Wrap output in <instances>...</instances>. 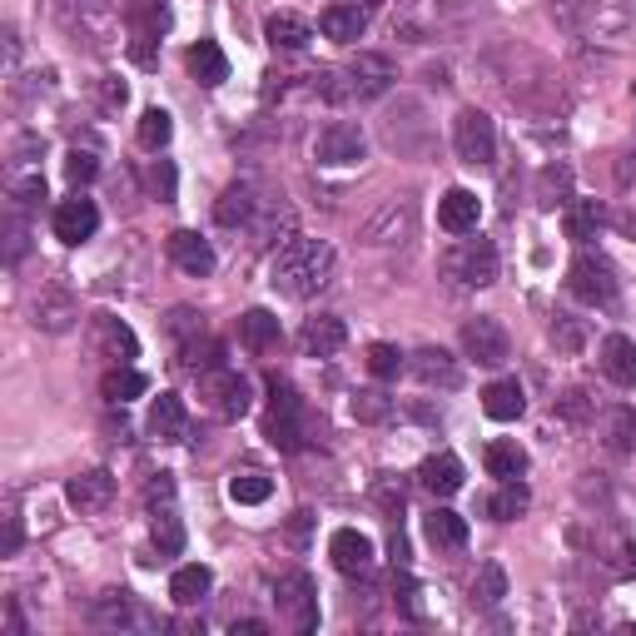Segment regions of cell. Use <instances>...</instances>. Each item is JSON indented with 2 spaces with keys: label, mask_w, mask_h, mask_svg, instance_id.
<instances>
[{
  "label": "cell",
  "mask_w": 636,
  "mask_h": 636,
  "mask_svg": "<svg viewBox=\"0 0 636 636\" xmlns=\"http://www.w3.org/2000/svg\"><path fill=\"white\" fill-rule=\"evenodd\" d=\"M333 249L323 239H289L283 254L274 259V289L289 298H314L333 279Z\"/></svg>",
  "instance_id": "obj_1"
},
{
  "label": "cell",
  "mask_w": 636,
  "mask_h": 636,
  "mask_svg": "<svg viewBox=\"0 0 636 636\" xmlns=\"http://www.w3.org/2000/svg\"><path fill=\"white\" fill-rule=\"evenodd\" d=\"M21 552V512H5V543H0V557H15Z\"/></svg>",
  "instance_id": "obj_58"
},
{
  "label": "cell",
  "mask_w": 636,
  "mask_h": 636,
  "mask_svg": "<svg viewBox=\"0 0 636 636\" xmlns=\"http://www.w3.org/2000/svg\"><path fill=\"white\" fill-rule=\"evenodd\" d=\"M552 339H557V348H562V354H577L582 343H587V329H582V318H572V314H557V323H552Z\"/></svg>",
  "instance_id": "obj_50"
},
{
  "label": "cell",
  "mask_w": 636,
  "mask_h": 636,
  "mask_svg": "<svg viewBox=\"0 0 636 636\" xmlns=\"http://www.w3.org/2000/svg\"><path fill=\"white\" fill-rule=\"evenodd\" d=\"M264 36H269L274 50H304L308 40H314V30H308V21H298V15H269V25H264Z\"/></svg>",
  "instance_id": "obj_32"
},
{
  "label": "cell",
  "mask_w": 636,
  "mask_h": 636,
  "mask_svg": "<svg viewBox=\"0 0 636 636\" xmlns=\"http://www.w3.org/2000/svg\"><path fill=\"white\" fill-rule=\"evenodd\" d=\"M567 194H572V169H567V165H547L543 175H537V204H543V209H557Z\"/></svg>",
  "instance_id": "obj_40"
},
{
  "label": "cell",
  "mask_w": 636,
  "mask_h": 636,
  "mask_svg": "<svg viewBox=\"0 0 636 636\" xmlns=\"http://www.w3.org/2000/svg\"><path fill=\"white\" fill-rule=\"evenodd\" d=\"M412 234V204H389V209L378 214L373 225H364V244H398V239Z\"/></svg>",
  "instance_id": "obj_29"
},
{
  "label": "cell",
  "mask_w": 636,
  "mask_h": 636,
  "mask_svg": "<svg viewBox=\"0 0 636 636\" xmlns=\"http://www.w3.org/2000/svg\"><path fill=\"white\" fill-rule=\"evenodd\" d=\"M144 389H150V378L135 373L130 364H115L105 378H100V393H105V403H130V398H140Z\"/></svg>",
  "instance_id": "obj_31"
},
{
  "label": "cell",
  "mask_w": 636,
  "mask_h": 636,
  "mask_svg": "<svg viewBox=\"0 0 636 636\" xmlns=\"http://www.w3.org/2000/svg\"><path fill=\"white\" fill-rule=\"evenodd\" d=\"M597 557H601V567L612 572L616 582H626V577H636V547L626 543L622 532H612L607 543H597Z\"/></svg>",
  "instance_id": "obj_35"
},
{
  "label": "cell",
  "mask_w": 636,
  "mask_h": 636,
  "mask_svg": "<svg viewBox=\"0 0 636 636\" xmlns=\"http://www.w3.org/2000/svg\"><path fill=\"white\" fill-rule=\"evenodd\" d=\"M289 537H294V543H304V537H308V512H294V522H289Z\"/></svg>",
  "instance_id": "obj_61"
},
{
  "label": "cell",
  "mask_w": 636,
  "mask_h": 636,
  "mask_svg": "<svg viewBox=\"0 0 636 636\" xmlns=\"http://www.w3.org/2000/svg\"><path fill=\"white\" fill-rule=\"evenodd\" d=\"M150 433L160 437V443H179V437L189 433V412H185V403H179L175 393H160V398H154V408H150Z\"/></svg>",
  "instance_id": "obj_25"
},
{
  "label": "cell",
  "mask_w": 636,
  "mask_h": 636,
  "mask_svg": "<svg viewBox=\"0 0 636 636\" xmlns=\"http://www.w3.org/2000/svg\"><path fill=\"white\" fill-rule=\"evenodd\" d=\"M378 507H383V512H389V518H398V512H403V483L398 487H393V478H383V483H378Z\"/></svg>",
  "instance_id": "obj_56"
},
{
  "label": "cell",
  "mask_w": 636,
  "mask_h": 636,
  "mask_svg": "<svg viewBox=\"0 0 636 636\" xmlns=\"http://www.w3.org/2000/svg\"><path fill=\"white\" fill-rule=\"evenodd\" d=\"M462 354L478 358L483 368H497V364H507L512 343H507V329L497 323V318L478 314V318H468V323H462Z\"/></svg>",
  "instance_id": "obj_7"
},
{
  "label": "cell",
  "mask_w": 636,
  "mask_h": 636,
  "mask_svg": "<svg viewBox=\"0 0 636 636\" xmlns=\"http://www.w3.org/2000/svg\"><path fill=\"white\" fill-rule=\"evenodd\" d=\"M368 150L364 130H358L354 119H333V125H323L314 140V160L318 165H358Z\"/></svg>",
  "instance_id": "obj_6"
},
{
  "label": "cell",
  "mask_w": 636,
  "mask_h": 636,
  "mask_svg": "<svg viewBox=\"0 0 636 636\" xmlns=\"http://www.w3.org/2000/svg\"><path fill=\"white\" fill-rule=\"evenodd\" d=\"M154 547H160L165 557H175L179 547H185V527H179V518L169 512V507L165 512H154Z\"/></svg>",
  "instance_id": "obj_46"
},
{
  "label": "cell",
  "mask_w": 636,
  "mask_h": 636,
  "mask_svg": "<svg viewBox=\"0 0 636 636\" xmlns=\"http://www.w3.org/2000/svg\"><path fill=\"white\" fill-rule=\"evenodd\" d=\"M507 597V572L497 562H483L472 577V607H497Z\"/></svg>",
  "instance_id": "obj_38"
},
{
  "label": "cell",
  "mask_w": 636,
  "mask_h": 636,
  "mask_svg": "<svg viewBox=\"0 0 636 636\" xmlns=\"http://www.w3.org/2000/svg\"><path fill=\"white\" fill-rule=\"evenodd\" d=\"M601 373L612 378V383H622V389L636 383V343L626 333H612V339L601 343Z\"/></svg>",
  "instance_id": "obj_26"
},
{
  "label": "cell",
  "mask_w": 636,
  "mask_h": 636,
  "mask_svg": "<svg viewBox=\"0 0 636 636\" xmlns=\"http://www.w3.org/2000/svg\"><path fill=\"white\" fill-rule=\"evenodd\" d=\"M389 85H393V60L389 55L364 50V55L348 65V90H354V100H378V94H389Z\"/></svg>",
  "instance_id": "obj_13"
},
{
  "label": "cell",
  "mask_w": 636,
  "mask_h": 636,
  "mask_svg": "<svg viewBox=\"0 0 636 636\" xmlns=\"http://www.w3.org/2000/svg\"><path fill=\"white\" fill-rule=\"evenodd\" d=\"M94 354H105L110 364H130V358H140V339H135L130 323L100 314L94 318Z\"/></svg>",
  "instance_id": "obj_15"
},
{
  "label": "cell",
  "mask_w": 636,
  "mask_h": 636,
  "mask_svg": "<svg viewBox=\"0 0 636 636\" xmlns=\"http://www.w3.org/2000/svg\"><path fill=\"white\" fill-rule=\"evenodd\" d=\"M318 30L329 40H339V46H354L368 30V5H358V0H333L329 11L318 15Z\"/></svg>",
  "instance_id": "obj_14"
},
{
  "label": "cell",
  "mask_w": 636,
  "mask_h": 636,
  "mask_svg": "<svg viewBox=\"0 0 636 636\" xmlns=\"http://www.w3.org/2000/svg\"><path fill=\"white\" fill-rule=\"evenodd\" d=\"M214 219H219L225 229L249 225V219H254V189H249V185H229L225 194H219V204H214Z\"/></svg>",
  "instance_id": "obj_33"
},
{
  "label": "cell",
  "mask_w": 636,
  "mask_h": 636,
  "mask_svg": "<svg viewBox=\"0 0 636 636\" xmlns=\"http://www.w3.org/2000/svg\"><path fill=\"white\" fill-rule=\"evenodd\" d=\"M185 65H189V75H194L200 85H225V80H229V60H225V50L214 46V40H200V46H189Z\"/></svg>",
  "instance_id": "obj_28"
},
{
  "label": "cell",
  "mask_w": 636,
  "mask_h": 636,
  "mask_svg": "<svg viewBox=\"0 0 636 636\" xmlns=\"http://www.w3.org/2000/svg\"><path fill=\"white\" fill-rule=\"evenodd\" d=\"M169 135H175L169 110H144V115H140V144H144V150H165Z\"/></svg>",
  "instance_id": "obj_42"
},
{
  "label": "cell",
  "mask_w": 636,
  "mask_h": 636,
  "mask_svg": "<svg viewBox=\"0 0 636 636\" xmlns=\"http://www.w3.org/2000/svg\"><path fill=\"white\" fill-rule=\"evenodd\" d=\"M150 189L160 194V200H175V169L160 160V165H150Z\"/></svg>",
  "instance_id": "obj_57"
},
{
  "label": "cell",
  "mask_w": 636,
  "mask_h": 636,
  "mask_svg": "<svg viewBox=\"0 0 636 636\" xmlns=\"http://www.w3.org/2000/svg\"><path fill=\"white\" fill-rule=\"evenodd\" d=\"M329 557L343 577H364L368 567H373V537H364L358 527H339L329 537Z\"/></svg>",
  "instance_id": "obj_11"
},
{
  "label": "cell",
  "mask_w": 636,
  "mask_h": 636,
  "mask_svg": "<svg viewBox=\"0 0 636 636\" xmlns=\"http://www.w3.org/2000/svg\"><path fill=\"white\" fill-rule=\"evenodd\" d=\"M389 412H393V398H389V393L368 389V393H358V398H354V418H358V423H383Z\"/></svg>",
  "instance_id": "obj_47"
},
{
  "label": "cell",
  "mask_w": 636,
  "mask_h": 636,
  "mask_svg": "<svg viewBox=\"0 0 636 636\" xmlns=\"http://www.w3.org/2000/svg\"><path fill=\"white\" fill-rule=\"evenodd\" d=\"M522 408H527V398H522L518 378H497V383H487V389H483V412H487V418H497V423L522 418Z\"/></svg>",
  "instance_id": "obj_24"
},
{
  "label": "cell",
  "mask_w": 636,
  "mask_h": 636,
  "mask_svg": "<svg viewBox=\"0 0 636 636\" xmlns=\"http://www.w3.org/2000/svg\"><path fill=\"white\" fill-rule=\"evenodd\" d=\"M453 150H458V160L472 169L493 165L497 160V125L483 110H462V115L453 119Z\"/></svg>",
  "instance_id": "obj_2"
},
{
  "label": "cell",
  "mask_w": 636,
  "mask_h": 636,
  "mask_svg": "<svg viewBox=\"0 0 636 636\" xmlns=\"http://www.w3.org/2000/svg\"><path fill=\"white\" fill-rule=\"evenodd\" d=\"M567 289L582 298V304H612L616 298V269L601 254H577L572 269H567Z\"/></svg>",
  "instance_id": "obj_3"
},
{
  "label": "cell",
  "mask_w": 636,
  "mask_h": 636,
  "mask_svg": "<svg viewBox=\"0 0 636 636\" xmlns=\"http://www.w3.org/2000/svg\"><path fill=\"white\" fill-rule=\"evenodd\" d=\"M274 601H279L283 622L294 626V632H314L318 626V592H314V577H308V572H289V577H279Z\"/></svg>",
  "instance_id": "obj_4"
},
{
  "label": "cell",
  "mask_w": 636,
  "mask_h": 636,
  "mask_svg": "<svg viewBox=\"0 0 636 636\" xmlns=\"http://www.w3.org/2000/svg\"><path fill=\"white\" fill-rule=\"evenodd\" d=\"M5 632L25 636V616H21V607H15V601H5Z\"/></svg>",
  "instance_id": "obj_60"
},
{
  "label": "cell",
  "mask_w": 636,
  "mask_h": 636,
  "mask_svg": "<svg viewBox=\"0 0 636 636\" xmlns=\"http://www.w3.org/2000/svg\"><path fill=\"white\" fill-rule=\"evenodd\" d=\"M557 412H562L567 423H587V418H592V398L582 389H572V393H562V398H557Z\"/></svg>",
  "instance_id": "obj_54"
},
{
  "label": "cell",
  "mask_w": 636,
  "mask_h": 636,
  "mask_svg": "<svg viewBox=\"0 0 636 636\" xmlns=\"http://www.w3.org/2000/svg\"><path fill=\"white\" fill-rule=\"evenodd\" d=\"M80 318V304H75V294L65 289V283H46L36 294V329L46 333H65Z\"/></svg>",
  "instance_id": "obj_12"
},
{
  "label": "cell",
  "mask_w": 636,
  "mask_h": 636,
  "mask_svg": "<svg viewBox=\"0 0 636 636\" xmlns=\"http://www.w3.org/2000/svg\"><path fill=\"white\" fill-rule=\"evenodd\" d=\"M279 318L269 314V308H249L244 318H239V343H244L249 354H269V348H279Z\"/></svg>",
  "instance_id": "obj_23"
},
{
  "label": "cell",
  "mask_w": 636,
  "mask_h": 636,
  "mask_svg": "<svg viewBox=\"0 0 636 636\" xmlns=\"http://www.w3.org/2000/svg\"><path fill=\"white\" fill-rule=\"evenodd\" d=\"M90 622L100 632H130V626H154V616L144 607H135L130 592H105V597L90 607Z\"/></svg>",
  "instance_id": "obj_9"
},
{
  "label": "cell",
  "mask_w": 636,
  "mask_h": 636,
  "mask_svg": "<svg viewBox=\"0 0 636 636\" xmlns=\"http://www.w3.org/2000/svg\"><path fill=\"white\" fill-rule=\"evenodd\" d=\"M418 483L433 497H453L462 487V462L453 458V453H433V458H423V468H418Z\"/></svg>",
  "instance_id": "obj_22"
},
{
  "label": "cell",
  "mask_w": 636,
  "mask_h": 636,
  "mask_svg": "<svg viewBox=\"0 0 636 636\" xmlns=\"http://www.w3.org/2000/svg\"><path fill=\"white\" fill-rule=\"evenodd\" d=\"M269 412H279V418H298L304 412V398H298V389L289 378H269Z\"/></svg>",
  "instance_id": "obj_44"
},
{
  "label": "cell",
  "mask_w": 636,
  "mask_h": 636,
  "mask_svg": "<svg viewBox=\"0 0 636 636\" xmlns=\"http://www.w3.org/2000/svg\"><path fill=\"white\" fill-rule=\"evenodd\" d=\"M204 333V314H194V308H175L169 314V339L185 348V343H194Z\"/></svg>",
  "instance_id": "obj_48"
},
{
  "label": "cell",
  "mask_w": 636,
  "mask_h": 636,
  "mask_svg": "<svg viewBox=\"0 0 636 636\" xmlns=\"http://www.w3.org/2000/svg\"><path fill=\"white\" fill-rule=\"evenodd\" d=\"M343 343H348V329H343V318H333V314H318L298 329V348H304L308 358H333Z\"/></svg>",
  "instance_id": "obj_16"
},
{
  "label": "cell",
  "mask_w": 636,
  "mask_h": 636,
  "mask_svg": "<svg viewBox=\"0 0 636 636\" xmlns=\"http://www.w3.org/2000/svg\"><path fill=\"white\" fill-rule=\"evenodd\" d=\"M25 249H30V229H25L21 214H11V225H5V264H21Z\"/></svg>",
  "instance_id": "obj_53"
},
{
  "label": "cell",
  "mask_w": 636,
  "mask_h": 636,
  "mask_svg": "<svg viewBox=\"0 0 636 636\" xmlns=\"http://www.w3.org/2000/svg\"><path fill=\"white\" fill-rule=\"evenodd\" d=\"M264 433H269V443H274V448H283V453L304 448V428H298V418H279V412H269Z\"/></svg>",
  "instance_id": "obj_43"
},
{
  "label": "cell",
  "mask_w": 636,
  "mask_h": 636,
  "mask_svg": "<svg viewBox=\"0 0 636 636\" xmlns=\"http://www.w3.org/2000/svg\"><path fill=\"white\" fill-rule=\"evenodd\" d=\"M200 398L209 403L225 423H234V418H244L249 412V383L219 364V368H209V373H200Z\"/></svg>",
  "instance_id": "obj_5"
},
{
  "label": "cell",
  "mask_w": 636,
  "mask_h": 636,
  "mask_svg": "<svg viewBox=\"0 0 636 636\" xmlns=\"http://www.w3.org/2000/svg\"><path fill=\"white\" fill-rule=\"evenodd\" d=\"M607 448L632 453L636 448V408H612L607 412Z\"/></svg>",
  "instance_id": "obj_41"
},
{
  "label": "cell",
  "mask_w": 636,
  "mask_h": 636,
  "mask_svg": "<svg viewBox=\"0 0 636 636\" xmlns=\"http://www.w3.org/2000/svg\"><path fill=\"white\" fill-rule=\"evenodd\" d=\"M219 364H225V348H219V343H209L204 333L194 343H185V368H194V373H209V368H219Z\"/></svg>",
  "instance_id": "obj_45"
},
{
  "label": "cell",
  "mask_w": 636,
  "mask_h": 636,
  "mask_svg": "<svg viewBox=\"0 0 636 636\" xmlns=\"http://www.w3.org/2000/svg\"><path fill=\"white\" fill-rule=\"evenodd\" d=\"M71 25L90 40V46H110V40H115V21H110L94 0H80V21H71Z\"/></svg>",
  "instance_id": "obj_39"
},
{
  "label": "cell",
  "mask_w": 636,
  "mask_h": 636,
  "mask_svg": "<svg viewBox=\"0 0 636 636\" xmlns=\"http://www.w3.org/2000/svg\"><path fill=\"white\" fill-rule=\"evenodd\" d=\"M527 503H532V493L518 483V478H512V483H503L493 493V503H487V518H493V522H512V518H522V512H527Z\"/></svg>",
  "instance_id": "obj_36"
},
{
  "label": "cell",
  "mask_w": 636,
  "mask_h": 636,
  "mask_svg": "<svg viewBox=\"0 0 636 636\" xmlns=\"http://www.w3.org/2000/svg\"><path fill=\"white\" fill-rule=\"evenodd\" d=\"M144 497H150V507H160V503H175V483H169V472H160V478H154V483H150V493H144Z\"/></svg>",
  "instance_id": "obj_59"
},
{
  "label": "cell",
  "mask_w": 636,
  "mask_h": 636,
  "mask_svg": "<svg viewBox=\"0 0 636 636\" xmlns=\"http://www.w3.org/2000/svg\"><path fill=\"white\" fill-rule=\"evenodd\" d=\"M403 368V354L393 348V343H368V373L373 378H398Z\"/></svg>",
  "instance_id": "obj_49"
},
{
  "label": "cell",
  "mask_w": 636,
  "mask_h": 636,
  "mask_svg": "<svg viewBox=\"0 0 636 636\" xmlns=\"http://www.w3.org/2000/svg\"><path fill=\"white\" fill-rule=\"evenodd\" d=\"M11 200L21 204V209H36V204L46 200V179H40V175H21V179H11Z\"/></svg>",
  "instance_id": "obj_52"
},
{
  "label": "cell",
  "mask_w": 636,
  "mask_h": 636,
  "mask_svg": "<svg viewBox=\"0 0 636 636\" xmlns=\"http://www.w3.org/2000/svg\"><path fill=\"white\" fill-rule=\"evenodd\" d=\"M269 493H274V478H269V472H259V468L234 472V478H229V497H234L239 507H259V503H269Z\"/></svg>",
  "instance_id": "obj_34"
},
{
  "label": "cell",
  "mask_w": 636,
  "mask_h": 636,
  "mask_svg": "<svg viewBox=\"0 0 636 636\" xmlns=\"http://www.w3.org/2000/svg\"><path fill=\"white\" fill-rule=\"evenodd\" d=\"M94 229H100V209H94V200H85V194H75V200H60L55 204V239L60 244H85V239H94Z\"/></svg>",
  "instance_id": "obj_10"
},
{
  "label": "cell",
  "mask_w": 636,
  "mask_h": 636,
  "mask_svg": "<svg viewBox=\"0 0 636 636\" xmlns=\"http://www.w3.org/2000/svg\"><path fill=\"white\" fill-rule=\"evenodd\" d=\"M94 175H100V160H94L90 150H71V154H65V179H71L75 189L90 185Z\"/></svg>",
  "instance_id": "obj_51"
},
{
  "label": "cell",
  "mask_w": 636,
  "mask_h": 636,
  "mask_svg": "<svg viewBox=\"0 0 636 636\" xmlns=\"http://www.w3.org/2000/svg\"><path fill=\"white\" fill-rule=\"evenodd\" d=\"M601 225H607V209H601L597 200L567 204V234H572V239H597Z\"/></svg>",
  "instance_id": "obj_37"
},
{
  "label": "cell",
  "mask_w": 636,
  "mask_h": 636,
  "mask_svg": "<svg viewBox=\"0 0 636 636\" xmlns=\"http://www.w3.org/2000/svg\"><path fill=\"white\" fill-rule=\"evenodd\" d=\"M264 632H269L264 622H234V636H264Z\"/></svg>",
  "instance_id": "obj_62"
},
{
  "label": "cell",
  "mask_w": 636,
  "mask_h": 636,
  "mask_svg": "<svg viewBox=\"0 0 636 636\" xmlns=\"http://www.w3.org/2000/svg\"><path fill=\"white\" fill-rule=\"evenodd\" d=\"M483 462H487V472H493V478H503V483H512V478H522V472H527V453H522L518 437H497V443H487Z\"/></svg>",
  "instance_id": "obj_30"
},
{
  "label": "cell",
  "mask_w": 636,
  "mask_h": 636,
  "mask_svg": "<svg viewBox=\"0 0 636 636\" xmlns=\"http://www.w3.org/2000/svg\"><path fill=\"white\" fill-rule=\"evenodd\" d=\"M412 373H418V383H428V389H458L462 383V368L448 348H418V354H412Z\"/></svg>",
  "instance_id": "obj_20"
},
{
  "label": "cell",
  "mask_w": 636,
  "mask_h": 636,
  "mask_svg": "<svg viewBox=\"0 0 636 636\" xmlns=\"http://www.w3.org/2000/svg\"><path fill=\"white\" fill-rule=\"evenodd\" d=\"M65 497H71V507H80V512H105V507L115 503V478H110L105 468L80 472V478L65 483Z\"/></svg>",
  "instance_id": "obj_18"
},
{
  "label": "cell",
  "mask_w": 636,
  "mask_h": 636,
  "mask_svg": "<svg viewBox=\"0 0 636 636\" xmlns=\"http://www.w3.org/2000/svg\"><path fill=\"white\" fill-rule=\"evenodd\" d=\"M125 100H130V90H125V80H115V75H105V80H100V110H105V115H115V110H125Z\"/></svg>",
  "instance_id": "obj_55"
},
{
  "label": "cell",
  "mask_w": 636,
  "mask_h": 636,
  "mask_svg": "<svg viewBox=\"0 0 636 636\" xmlns=\"http://www.w3.org/2000/svg\"><path fill=\"white\" fill-rule=\"evenodd\" d=\"M423 537L428 547H437V552H458L462 543H468V518H458L453 507H433L423 518Z\"/></svg>",
  "instance_id": "obj_21"
},
{
  "label": "cell",
  "mask_w": 636,
  "mask_h": 636,
  "mask_svg": "<svg viewBox=\"0 0 636 636\" xmlns=\"http://www.w3.org/2000/svg\"><path fill=\"white\" fill-rule=\"evenodd\" d=\"M169 259L185 274H194V279H209L214 274V249H209V239H200L194 229H175V234H169Z\"/></svg>",
  "instance_id": "obj_19"
},
{
  "label": "cell",
  "mask_w": 636,
  "mask_h": 636,
  "mask_svg": "<svg viewBox=\"0 0 636 636\" xmlns=\"http://www.w3.org/2000/svg\"><path fill=\"white\" fill-rule=\"evenodd\" d=\"M448 274L462 279L468 289H487L497 283V244L493 239H468L458 254H448Z\"/></svg>",
  "instance_id": "obj_8"
},
{
  "label": "cell",
  "mask_w": 636,
  "mask_h": 636,
  "mask_svg": "<svg viewBox=\"0 0 636 636\" xmlns=\"http://www.w3.org/2000/svg\"><path fill=\"white\" fill-rule=\"evenodd\" d=\"M483 219V200L472 194V189H448L443 200H437V225L448 229V234H472Z\"/></svg>",
  "instance_id": "obj_17"
},
{
  "label": "cell",
  "mask_w": 636,
  "mask_h": 636,
  "mask_svg": "<svg viewBox=\"0 0 636 636\" xmlns=\"http://www.w3.org/2000/svg\"><path fill=\"white\" fill-rule=\"evenodd\" d=\"M209 587H214V572L209 567H200V562L179 567L175 577H169V597H175V607H200V601L209 597Z\"/></svg>",
  "instance_id": "obj_27"
}]
</instances>
